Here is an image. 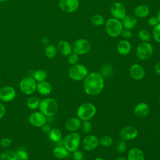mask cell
<instances>
[{
	"mask_svg": "<svg viewBox=\"0 0 160 160\" xmlns=\"http://www.w3.org/2000/svg\"><path fill=\"white\" fill-rule=\"evenodd\" d=\"M104 86V77L99 72H91L84 79V90L88 95L94 96L99 94L102 91Z\"/></svg>",
	"mask_w": 160,
	"mask_h": 160,
	"instance_id": "obj_1",
	"label": "cell"
},
{
	"mask_svg": "<svg viewBox=\"0 0 160 160\" xmlns=\"http://www.w3.org/2000/svg\"><path fill=\"white\" fill-rule=\"evenodd\" d=\"M39 109L46 117H52L58 112V102L51 98H44L40 101Z\"/></svg>",
	"mask_w": 160,
	"mask_h": 160,
	"instance_id": "obj_2",
	"label": "cell"
},
{
	"mask_svg": "<svg viewBox=\"0 0 160 160\" xmlns=\"http://www.w3.org/2000/svg\"><path fill=\"white\" fill-rule=\"evenodd\" d=\"M104 29L109 36L116 38L121 35L124 28L121 20L111 18L105 21Z\"/></svg>",
	"mask_w": 160,
	"mask_h": 160,
	"instance_id": "obj_3",
	"label": "cell"
},
{
	"mask_svg": "<svg viewBox=\"0 0 160 160\" xmlns=\"http://www.w3.org/2000/svg\"><path fill=\"white\" fill-rule=\"evenodd\" d=\"M96 112V106L91 102H86L79 106L77 110V115L80 120L89 121L94 117Z\"/></svg>",
	"mask_w": 160,
	"mask_h": 160,
	"instance_id": "obj_4",
	"label": "cell"
},
{
	"mask_svg": "<svg viewBox=\"0 0 160 160\" xmlns=\"http://www.w3.org/2000/svg\"><path fill=\"white\" fill-rule=\"evenodd\" d=\"M88 68L82 64H76L72 65V66L68 70L69 77L74 81H82L88 74Z\"/></svg>",
	"mask_w": 160,
	"mask_h": 160,
	"instance_id": "obj_5",
	"label": "cell"
},
{
	"mask_svg": "<svg viewBox=\"0 0 160 160\" xmlns=\"http://www.w3.org/2000/svg\"><path fill=\"white\" fill-rule=\"evenodd\" d=\"M37 82L32 76H26L22 78L19 84V89L25 95L30 96L36 91Z\"/></svg>",
	"mask_w": 160,
	"mask_h": 160,
	"instance_id": "obj_6",
	"label": "cell"
},
{
	"mask_svg": "<svg viewBox=\"0 0 160 160\" xmlns=\"http://www.w3.org/2000/svg\"><path fill=\"white\" fill-rule=\"evenodd\" d=\"M80 136L77 132H71L65 136L62 141L63 146L69 151L74 152L78 150L80 144Z\"/></svg>",
	"mask_w": 160,
	"mask_h": 160,
	"instance_id": "obj_7",
	"label": "cell"
},
{
	"mask_svg": "<svg viewBox=\"0 0 160 160\" xmlns=\"http://www.w3.org/2000/svg\"><path fill=\"white\" fill-rule=\"evenodd\" d=\"M153 46L149 42H142L136 48V55L140 60H146L153 54Z\"/></svg>",
	"mask_w": 160,
	"mask_h": 160,
	"instance_id": "obj_8",
	"label": "cell"
},
{
	"mask_svg": "<svg viewBox=\"0 0 160 160\" xmlns=\"http://www.w3.org/2000/svg\"><path fill=\"white\" fill-rule=\"evenodd\" d=\"M72 48L73 52L78 55H84L90 51L91 44L88 39L81 38L74 42Z\"/></svg>",
	"mask_w": 160,
	"mask_h": 160,
	"instance_id": "obj_9",
	"label": "cell"
},
{
	"mask_svg": "<svg viewBox=\"0 0 160 160\" xmlns=\"http://www.w3.org/2000/svg\"><path fill=\"white\" fill-rule=\"evenodd\" d=\"M46 116L40 111H34L28 117L29 124L35 128H41L46 123Z\"/></svg>",
	"mask_w": 160,
	"mask_h": 160,
	"instance_id": "obj_10",
	"label": "cell"
},
{
	"mask_svg": "<svg viewBox=\"0 0 160 160\" xmlns=\"http://www.w3.org/2000/svg\"><path fill=\"white\" fill-rule=\"evenodd\" d=\"M110 13L112 18L122 20L126 15V9L122 3L120 2H115L110 8Z\"/></svg>",
	"mask_w": 160,
	"mask_h": 160,
	"instance_id": "obj_11",
	"label": "cell"
},
{
	"mask_svg": "<svg viewBox=\"0 0 160 160\" xmlns=\"http://www.w3.org/2000/svg\"><path fill=\"white\" fill-rule=\"evenodd\" d=\"M79 5V0H59L58 6L64 12L72 13L78 10Z\"/></svg>",
	"mask_w": 160,
	"mask_h": 160,
	"instance_id": "obj_12",
	"label": "cell"
},
{
	"mask_svg": "<svg viewBox=\"0 0 160 160\" xmlns=\"http://www.w3.org/2000/svg\"><path fill=\"white\" fill-rule=\"evenodd\" d=\"M16 96L15 89L11 86H5L0 89V100L4 102L12 101Z\"/></svg>",
	"mask_w": 160,
	"mask_h": 160,
	"instance_id": "obj_13",
	"label": "cell"
},
{
	"mask_svg": "<svg viewBox=\"0 0 160 160\" xmlns=\"http://www.w3.org/2000/svg\"><path fill=\"white\" fill-rule=\"evenodd\" d=\"M138 132V129L132 126H128L123 128L119 133L120 137L122 140H132L136 138Z\"/></svg>",
	"mask_w": 160,
	"mask_h": 160,
	"instance_id": "obj_14",
	"label": "cell"
},
{
	"mask_svg": "<svg viewBox=\"0 0 160 160\" xmlns=\"http://www.w3.org/2000/svg\"><path fill=\"white\" fill-rule=\"evenodd\" d=\"M99 144V139L94 135H88L82 141V147L86 151H92L96 149Z\"/></svg>",
	"mask_w": 160,
	"mask_h": 160,
	"instance_id": "obj_15",
	"label": "cell"
},
{
	"mask_svg": "<svg viewBox=\"0 0 160 160\" xmlns=\"http://www.w3.org/2000/svg\"><path fill=\"white\" fill-rule=\"evenodd\" d=\"M131 77L134 80H141L145 75V71L143 67L138 64H132L129 69Z\"/></svg>",
	"mask_w": 160,
	"mask_h": 160,
	"instance_id": "obj_16",
	"label": "cell"
},
{
	"mask_svg": "<svg viewBox=\"0 0 160 160\" xmlns=\"http://www.w3.org/2000/svg\"><path fill=\"white\" fill-rule=\"evenodd\" d=\"M134 112L139 118L146 117L149 112V105L146 102H139L134 108Z\"/></svg>",
	"mask_w": 160,
	"mask_h": 160,
	"instance_id": "obj_17",
	"label": "cell"
},
{
	"mask_svg": "<svg viewBox=\"0 0 160 160\" xmlns=\"http://www.w3.org/2000/svg\"><path fill=\"white\" fill-rule=\"evenodd\" d=\"M58 51L64 56H68L72 52V45L65 40L60 41L57 45Z\"/></svg>",
	"mask_w": 160,
	"mask_h": 160,
	"instance_id": "obj_18",
	"label": "cell"
},
{
	"mask_svg": "<svg viewBox=\"0 0 160 160\" xmlns=\"http://www.w3.org/2000/svg\"><path fill=\"white\" fill-rule=\"evenodd\" d=\"M118 52L122 56L129 54L131 50V44L128 40L123 39L118 42L116 46Z\"/></svg>",
	"mask_w": 160,
	"mask_h": 160,
	"instance_id": "obj_19",
	"label": "cell"
},
{
	"mask_svg": "<svg viewBox=\"0 0 160 160\" xmlns=\"http://www.w3.org/2000/svg\"><path fill=\"white\" fill-rule=\"evenodd\" d=\"M36 91L42 96H48L52 91V87L49 82L46 81H43L37 82Z\"/></svg>",
	"mask_w": 160,
	"mask_h": 160,
	"instance_id": "obj_20",
	"label": "cell"
},
{
	"mask_svg": "<svg viewBox=\"0 0 160 160\" xmlns=\"http://www.w3.org/2000/svg\"><path fill=\"white\" fill-rule=\"evenodd\" d=\"M122 24L124 29L131 30L134 29L138 24V20L136 17L126 15L122 19Z\"/></svg>",
	"mask_w": 160,
	"mask_h": 160,
	"instance_id": "obj_21",
	"label": "cell"
},
{
	"mask_svg": "<svg viewBox=\"0 0 160 160\" xmlns=\"http://www.w3.org/2000/svg\"><path fill=\"white\" fill-rule=\"evenodd\" d=\"M128 160H144V154L141 149L132 148L128 153Z\"/></svg>",
	"mask_w": 160,
	"mask_h": 160,
	"instance_id": "obj_22",
	"label": "cell"
},
{
	"mask_svg": "<svg viewBox=\"0 0 160 160\" xmlns=\"http://www.w3.org/2000/svg\"><path fill=\"white\" fill-rule=\"evenodd\" d=\"M149 8L145 4H139L134 9V14L138 18H144L149 15Z\"/></svg>",
	"mask_w": 160,
	"mask_h": 160,
	"instance_id": "obj_23",
	"label": "cell"
},
{
	"mask_svg": "<svg viewBox=\"0 0 160 160\" xmlns=\"http://www.w3.org/2000/svg\"><path fill=\"white\" fill-rule=\"evenodd\" d=\"M81 123L80 119L78 118L73 117L70 119H69L65 124V127L67 130L69 131H77L80 127H81Z\"/></svg>",
	"mask_w": 160,
	"mask_h": 160,
	"instance_id": "obj_24",
	"label": "cell"
},
{
	"mask_svg": "<svg viewBox=\"0 0 160 160\" xmlns=\"http://www.w3.org/2000/svg\"><path fill=\"white\" fill-rule=\"evenodd\" d=\"M52 154L58 159H65L69 156V151L63 146H58L52 150Z\"/></svg>",
	"mask_w": 160,
	"mask_h": 160,
	"instance_id": "obj_25",
	"label": "cell"
},
{
	"mask_svg": "<svg viewBox=\"0 0 160 160\" xmlns=\"http://www.w3.org/2000/svg\"><path fill=\"white\" fill-rule=\"evenodd\" d=\"M49 137L52 141L54 142H58L61 141L62 138V133L61 130L56 128L51 129L50 131L49 132Z\"/></svg>",
	"mask_w": 160,
	"mask_h": 160,
	"instance_id": "obj_26",
	"label": "cell"
},
{
	"mask_svg": "<svg viewBox=\"0 0 160 160\" xmlns=\"http://www.w3.org/2000/svg\"><path fill=\"white\" fill-rule=\"evenodd\" d=\"M40 100L35 96L29 98L26 101V106L31 110H36L39 108Z\"/></svg>",
	"mask_w": 160,
	"mask_h": 160,
	"instance_id": "obj_27",
	"label": "cell"
},
{
	"mask_svg": "<svg viewBox=\"0 0 160 160\" xmlns=\"http://www.w3.org/2000/svg\"><path fill=\"white\" fill-rule=\"evenodd\" d=\"M0 160H17L16 152L11 149H6L0 154Z\"/></svg>",
	"mask_w": 160,
	"mask_h": 160,
	"instance_id": "obj_28",
	"label": "cell"
},
{
	"mask_svg": "<svg viewBox=\"0 0 160 160\" xmlns=\"http://www.w3.org/2000/svg\"><path fill=\"white\" fill-rule=\"evenodd\" d=\"M58 53L57 48L52 44H49L46 46L44 49V54L49 59H52L56 57Z\"/></svg>",
	"mask_w": 160,
	"mask_h": 160,
	"instance_id": "obj_29",
	"label": "cell"
},
{
	"mask_svg": "<svg viewBox=\"0 0 160 160\" xmlns=\"http://www.w3.org/2000/svg\"><path fill=\"white\" fill-rule=\"evenodd\" d=\"M32 77L37 82H38L45 81V79L47 78V73L43 69H37L35 71H34Z\"/></svg>",
	"mask_w": 160,
	"mask_h": 160,
	"instance_id": "obj_30",
	"label": "cell"
},
{
	"mask_svg": "<svg viewBox=\"0 0 160 160\" xmlns=\"http://www.w3.org/2000/svg\"><path fill=\"white\" fill-rule=\"evenodd\" d=\"M91 22L94 26H102L104 25L105 19L104 17L100 14H94L91 18Z\"/></svg>",
	"mask_w": 160,
	"mask_h": 160,
	"instance_id": "obj_31",
	"label": "cell"
},
{
	"mask_svg": "<svg viewBox=\"0 0 160 160\" xmlns=\"http://www.w3.org/2000/svg\"><path fill=\"white\" fill-rule=\"evenodd\" d=\"M138 38L142 42H149L151 38V35L146 29H141L139 31Z\"/></svg>",
	"mask_w": 160,
	"mask_h": 160,
	"instance_id": "obj_32",
	"label": "cell"
},
{
	"mask_svg": "<svg viewBox=\"0 0 160 160\" xmlns=\"http://www.w3.org/2000/svg\"><path fill=\"white\" fill-rule=\"evenodd\" d=\"M152 36L154 40L158 43H160V22L153 27Z\"/></svg>",
	"mask_w": 160,
	"mask_h": 160,
	"instance_id": "obj_33",
	"label": "cell"
},
{
	"mask_svg": "<svg viewBox=\"0 0 160 160\" xmlns=\"http://www.w3.org/2000/svg\"><path fill=\"white\" fill-rule=\"evenodd\" d=\"M17 160H29V154L24 149H21L16 152Z\"/></svg>",
	"mask_w": 160,
	"mask_h": 160,
	"instance_id": "obj_34",
	"label": "cell"
},
{
	"mask_svg": "<svg viewBox=\"0 0 160 160\" xmlns=\"http://www.w3.org/2000/svg\"><path fill=\"white\" fill-rule=\"evenodd\" d=\"M112 71V67L110 64H105L101 69V74L103 77L109 76Z\"/></svg>",
	"mask_w": 160,
	"mask_h": 160,
	"instance_id": "obj_35",
	"label": "cell"
},
{
	"mask_svg": "<svg viewBox=\"0 0 160 160\" xmlns=\"http://www.w3.org/2000/svg\"><path fill=\"white\" fill-rule=\"evenodd\" d=\"M112 139L111 136H104L102 137L100 140H99V143L104 147H108L110 146L112 144Z\"/></svg>",
	"mask_w": 160,
	"mask_h": 160,
	"instance_id": "obj_36",
	"label": "cell"
},
{
	"mask_svg": "<svg viewBox=\"0 0 160 160\" xmlns=\"http://www.w3.org/2000/svg\"><path fill=\"white\" fill-rule=\"evenodd\" d=\"M79 61V55L74 53L72 52L68 56V62L71 65H74L76 64H78V62Z\"/></svg>",
	"mask_w": 160,
	"mask_h": 160,
	"instance_id": "obj_37",
	"label": "cell"
},
{
	"mask_svg": "<svg viewBox=\"0 0 160 160\" xmlns=\"http://www.w3.org/2000/svg\"><path fill=\"white\" fill-rule=\"evenodd\" d=\"M127 144L124 140L121 141L117 145L116 150L119 153H123L126 151Z\"/></svg>",
	"mask_w": 160,
	"mask_h": 160,
	"instance_id": "obj_38",
	"label": "cell"
},
{
	"mask_svg": "<svg viewBox=\"0 0 160 160\" xmlns=\"http://www.w3.org/2000/svg\"><path fill=\"white\" fill-rule=\"evenodd\" d=\"M81 126L82 131L84 133H89L92 129V124L89 121H84Z\"/></svg>",
	"mask_w": 160,
	"mask_h": 160,
	"instance_id": "obj_39",
	"label": "cell"
},
{
	"mask_svg": "<svg viewBox=\"0 0 160 160\" xmlns=\"http://www.w3.org/2000/svg\"><path fill=\"white\" fill-rule=\"evenodd\" d=\"M12 144V141L8 138H3L0 140V145L2 148H8Z\"/></svg>",
	"mask_w": 160,
	"mask_h": 160,
	"instance_id": "obj_40",
	"label": "cell"
},
{
	"mask_svg": "<svg viewBox=\"0 0 160 160\" xmlns=\"http://www.w3.org/2000/svg\"><path fill=\"white\" fill-rule=\"evenodd\" d=\"M121 35L124 38V39L128 40V39H131L132 38V33L131 31V30L126 29H123Z\"/></svg>",
	"mask_w": 160,
	"mask_h": 160,
	"instance_id": "obj_41",
	"label": "cell"
},
{
	"mask_svg": "<svg viewBox=\"0 0 160 160\" xmlns=\"http://www.w3.org/2000/svg\"><path fill=\"white\" fill-rule=\"evenodd\" d=\"M148 24L150 26H152V27H154L158 23H159L157 16H151V17H150L148 20Z\"/></svg>",
	"mask_w": 160,
	"mask_h": 160,
	"instance_id": "obj_42",
	"label": "cell"
},
{
	"mask_svg": "<svg viewBox=\"0 0 160 160\" xmlns=\"http://www.w3.org/2000/svg\"><path fill=\"white\" fill-rule=\"evenodd\" d=\"M72 157H73V159L74 160H82L83 154L82 153L81 151L76 150V151L73 152Z\"/></svg>",
	"mask_w": 160,
	"mask_h": 160,
	"instance_id": "obj_43",
	"label": "cell"
},
{
	"mask_svg": "<svg viewBox=\"0 0 160 160\" xmlns=\"http://www.w3.org/2000/svg\"><path fill=\"white\" fill-rule=\"evenodd\" d=\"M6 111V110L4 106L2 103L0 102V119L5 116Z\"/></svg>",
	"mask_w": 160,
	"mask_h": 160,
	"instance_id": "obj_44",
	"label": "cell"
},
{
	"mask_svg": "<svg viewBox=\"0 0 160 160\" xmlns=\"http://www.w3.org/2000/svg\"><path fill=\"white\" fill-rule=\"evenodd\" d=\"M41 129H42V131L45 132V133H49V132L51 130V126L49 125V124H47L46 123L43 125L42 127H41Z\"/></svg>",
	"mask_w": 160,
	"mask_h": 160,
	"instance_id": "obj_45",
	"label": "cell"
},
{
	"mask_svg": "<svg viewBox=\"0 0 160 160\" xmlns=\"http://www.w3.org/2000/svg\"><path fill=\"white\" fill-rule=\"evenodd\" d=\"M41 42L43 45L44 46H48L49 44V39L47 37H43L42 39H41Z\"/></svg>",
	"mask_w": 160,
	"mask_h": 160,
	"instance_id": "obj_46",
	"label": "cell"
},
{
	"mask_svg": "<svg viewBox=\"0 0 160 160\" xmlns=\"http://www.w3.org/2000/svg\"><path fill=\"white\" fill-rule=\"evenodd\" d=\"M154 71L156 74L160 75V62L156 64L154 66Z\"/></svg>",
	"mask_w": 160,
	"mask_h": 160,
	"instance_id": "obj_47",
	"label": "cell"
},
{
	"mask_svg": "<svg viewBox=\"0 0 160 160\" xmlns=\"http://www.w3.org/2000/svg\"><path fill=\"white\" fill-rule=\"evenodd\" d=\"M157 18H158V20H159V22H160V9H159V10L158 11V12Z\"/></svg>",
	"mask_w": 160,
	"mask_h": 160,
	"instance_id": "obj_48",
	"label": "cell"
},
{
	"mask_svg": "<svg viewBox=\"0 0 160 160\" xmlns=\"http://www.w3.org/2000/svg\"><path fill=\"white\" fill-rule=\"evenodd\" d=\"M116 160H128V159H126V158H124V157H119V158H117Z\"/></svg>",
	"mask_w": 160,
	"mask_h": 160,
	"instance_id": "obj_49",
	"label": "cell"
},
{
	"mask_svg": "<svg viewBox=\"0 0 160 160\" xmlns=\"http://www.w3.org/2000/svg\"><path fill=\"white\" fill-rule=\"evenodd\" d=\"M94 160H104V159L101 158H96Z\"/></svg>",
	"mask_w": 160,
	"mask_h": 160,
	"instance_id": "obj_50",
	"label": "cell"
},
{
	"mask_svg": "<svg viewBox=\"0 0 160 160\" xmlns=\"http://www.w3.org/2000/svg\"><path fill=\"white\" fill-rule=\"evenodd\" d=\"M10 0H0V2H6V1H9Z\"/></svg>",
	"mask_w": 160,
	"mask_h": 160,
	"instance_id": "obj_51",
	"label": "cell"
},
{
	"mask_svg": "<svg viewBox=\"0 0 160 160\" xmlns=\"http://www.w3.org/2000/svg\"></svg>",
	"mask_w": 160,
	"mask_h": 160,
	"instance_id": "obj_52",
	"label": "cell"
}]
</instances>
